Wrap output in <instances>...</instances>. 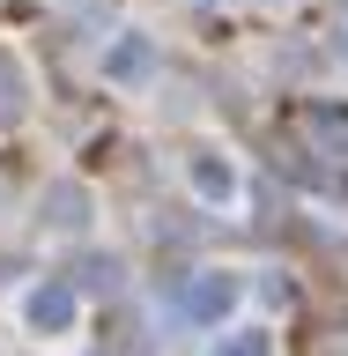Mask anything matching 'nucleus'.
<instances>
[]
</instances>
